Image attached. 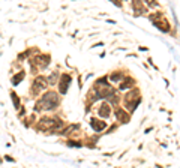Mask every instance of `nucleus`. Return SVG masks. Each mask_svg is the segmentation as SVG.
<instances>
[{
    "label": "nucleus",
    "mask_w": 180,
    "mask_h": 168,
    "mask_svg": "<svg viewBox=\"0 0 180 168\" xmlns=\"http://www.w3.org/2000/svg\"><path fill=\"white\" fill-rule=\"evenodd\" d=\"M59 102H60L59 95L51 90V92H47L39 101L36 102L35 111H51L59 105Z\"/></svg>",
    "instance_id": "nucleus-1"
},
{
    "label": "nucleus",
    "mask_w": 180,
    "mask_h": 168,
    "mask_svg": "<svg viewBox=\"0 0 180 168\" xmlns=\"http://www.w3.org/2000/svg\"><path fill=\"white\" fill-rule=\"evenodd\" d=\"M125 105L129 108L131 111H134L135 108H137V105L141 102V99H140V93L137 92V90H131L129 93H126V96H125Z\"/></svg>",
    "instance_id": "nucleus-2"
},
{
    "label": "nucleus",
    "mask_w": 180,
    "mask_h": 168,
    "mask_svg": "<svg viewBox=\"0 0 180 168\" xmlns=\"http://www.w3.org/2000/svg\"><path fill=\"white\" fill-rule=\"evenodd\" d=\"M149 18H150V21L155 24L159 30H162V32H168L170 30L168 23L165 21V18L162 17V14H159V12H156V14H150Z\"/></svg>",
    "instance_id": "nucleus-3"
},
{
    "label": "nucleus",
    "mask_w": 180,
    "mask_h": 168,
    "mask_svg": "<svg viewBox=\"0 0 180 168\" xmlns=\"http://www.w3.org/2000/svg\"><path fill=\"white\" fill-rule=\"evenodd\" d=\"M50 63V56H36L33 60H32V68L33 71H38V69H45Z\"/></svg>",
    "instance_id": "nucleus-4"
},
{
    "label": "nucleus",
    "mask_w": 180,
    "mask_h": 168,
    "mask_svg": "<svg viewBox=\"0 0 180 168\" xmlns=\"http://www.w3.org/2000/svg\"><path fill=\"white\" fill-rule=\"evenodd\" d=\"M47 86H50L48 84V80L45 78V77H36L35 78V81H33V89H32V92L35 93V95H38L39 92H42V90L47 87Z\"/></svg>",
    "instance_id": "nucleus-5"
},
{
    "label": "nucleus",
    "mask_w": 180,
    "mask_h": 168,
    "mask_svg": "<svg viewBox=\"0 0 180 168\" xmlns=\"http://www.w3.org/2000/svg\"><path fill=\"white\" fill-rule=\"evenodd\" d=\"M69 83H71V75L68 74H63L62 78H60V83H59V90L62 95H65L68 92V87H69Z\"/></svg>",
    "instance_id": "nucleus-6"
},
{
    "label": "nucleus",
    "mask_w": 180,
    "mask_h": 168,
    "mask_svg": "<svg viewBox=\"0 0 180 168\" xmlns=\"http://www.w3.org/2000/svg\"><path fill=\"white\" fill-rule=\"evenodd\" d=\"M98 114H99V117H102V119L110 117V116H111V107H110L108 102H102L101 107L98 108Z\"/></svg>",
    "instance_id": "nucleus-7"
},
{
    "label": "nucleus",
    "mask_w": 180,
    "mask_h": 168,
    "mask_svg": "<svg viewBox=\"0 0 180 168\" xmlns=\"http://www.w3.org/2000/svg\"><path fill=\"white\" fill-rule=\"evenodd\" d=\"M90 126L93 128V131H96V132H102V131H104V129L107 128V123H105V122H102V120H99V119L92 117V119H90Z\"/></svg>",
    "instance_id": "nucleus-8"
},
{
    "label": "nucleus",
    "mask_w": 180,
    "mask_h": 168,
    "mask_svg": "<svg viewBox=\"0 0 180 168\" xmlns=\"http://www.w3.org/2000/svg\"><path fill=\"white\" fill-rule=\"evenodd\" d=\"M114 116H116V119H117L120 123H128V122H129V114H128L125 110H122V108H116Z\"/></svg>",
    "instance_id": "nucleus-9"
},
{
    "label": "nucleus",
    "mask_w": 180,
    "mask_h": 168,
    "mask_svg": "<svg viewBox=\"0 0 180 168\" xmlns=\"http://www.w3.org/2000/svg\"><path fill=\"white\" fill-rule=\"evenodd\" d=\"M77 131H80V125H71L66 129H63L62 135H71L72 132H77Z\"/></svg>",
    "instance_id": "nucleus-10"
},
{
    "label": "nucleus",
    "mask_w": 180,
    "mask_h": 168,
    "mask_svg": "<svg viewBox=\"0 0 180 168\" xmlns=\"http://www.w3.org/2000/svg\"><path fill=\"white\" fill-rule=\"evenodd\" d=\"M24 75H26V74H24V71H20L15 77H12V84L17 86L18 83H21V81H23V78H24Z\"/></svg>",
    "instance_id": "nucleus-11"
},
{
    "label": "nucleus",
    "mask_w": 180,
    "mask_h": 168,
    "mask_svg": "<svg viewBox=\"0 0 180 168\" xmlns=\"http://www.w3.org/2000/svg\"><path fill=\"white\" fill-rule=\"evenodd\" d=\"M132 6H134V9H135V12H137L135 15H140L138 12H146V8L143 6V3H141V2H138V3H137V2H134V3H132Z\"/></svg>",
    "instance_id": "nucleus-12"
},
{
    "label": "nucleus",
    "mask_w": 180,
    "mask_h": 168,
    "mask_svg": "<svg viewBox=\"0 0 180 168\" xmlns=\"http://www.w3.org/2000/svg\"><path fill=\"white\" fill-rule=\"evenodd\" d=\"M123 78H125V77H123V74H119V72H116V74L113 72V74L110 75V80H111V81H114V83H117V81H122Z\"/></svg>",
    "instance_id": "nucleus-13"
},
{
    "label": "nucleus",
    "mask_w": 180,
    "mask_h": 168,
    "mask_svg": "<svg viewBox=\"0 0 180 168\" xmlns=\"http://www.w3.org/2000/svg\"><path fill=\"white\" fill-rule=\"evenodd\" d=\"M132 84H134V80L128 78L126 81H123V83L120 84V90H128V89H131V87H132Z\"/></svg>",
    "instance_id": "nucleus-14"
},
{
    "label": "nucleus",
    "mask_w": 180,
    "mask_h": 168,
    "mask_svg": "<svg viewBox=\"0 0 180 168\" xmlns=\"http://www.w3.org/2000/svg\"><path fill=\"white\" fill-rule=\"evenodd\" d=\"M11 98H12V102H14V107L18 110L20 108V99H18V96H17V93H14V92H11Z\"/></svg>",
    "instance_id": "nucleus-15"
},
{
    "label": "nucleus",
    "mask_w": 180,
    "mask_h": 168,
    "mask_svg": "<svg viewBox=\"0 0 180 168\" xmlns=\"http://www.w3.org/2000/svg\"><path fill=\"white\" fill-rule=\"evenodd\" d=\"M57 77H59L57 74H51V77L48 78V84H50V86H53V84L57 81Z\"/></svg>",
    "instance_id": "nucleus-16"
},
{
    "label": "nucleus",
    "mask_w": 180,
    "mask_h": 168,
    "mask_svg": "<svg viewBox=\"0 0 180 168\" xmlns=\"http://www.w3.org/2000/svg\"><path fill=\"white\" fill-rule=\"evenodd\" d=\"M108 101L111 102V104H117V102H119V98H117V95L114 93L113 96H110V98H108Z\"/></svg>",
    "instance_id": "nucleus-17"
},
{
    "label": "nucleus",
    "mask_w": 180,
    "mask_h": 168,
    "mask_svg": "<svg viewBox=\"0 0 180 168\" xmlns=\"http://www.w3.org/2000/svg\"><path fill=\"white\" fill-rule=\"evenodd\" d=\"M68 144L71 147H81V143H77V141H68Z\"/></svg>",
    "instance_id": "nucleus-18"
},
{
    "label": "nucleus",
    "mask_w": 180,
    "mask_h": 168,
    "mask_svg": "<svg viewBox=\"0 0 180 168\" xmlns=\"http://www.w3.org/2000/svg\"><path fill=\"white\" fill-rule=\"evenodd\" d=\"M147 5H149V6H155V8L159 6V3H156V2H147Z\"/></svg>",
    "instance_id": "nucleus-19"
},
{
    "label": "nucleus",
    "mask_w": 180,
    "mask_h": 168,
    "mask_svg": "<svg viewBox=\"0 0 180 168\" xmlns=\"http://www.w3.org/2000/svg\"><path fill=\"white\" fill-rule=\"evenodd\" d=\"M5 159H6V161H9V162H14V159H12L11 156H5Z\"/></svg>",
    "instance_id": "nucleus-20"
}]
</instances>
